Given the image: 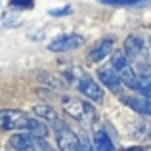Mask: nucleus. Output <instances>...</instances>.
<instances>
[{"label":"nucleus","instance_id":"obj_16","mask_svg":"<svg viewBox=\"0 0 151 151\" xmlns=\"http://www.w3.org/2000/svg\"><path fill=\"white\" fill-rule=\"evenodd\" d=\"M2 25L4 27H17V25H21L19 14H15V12H8V14H4L2 15Z\"/></svg>","mask_w":151,"mask_h":151},{"label":"nucleus","instance_id":"obj_8","mask_svg":"<svg viewBox=\"0 0 151 151\" xmlns=\"http://www.w3.org/2000/svg\"><path fill=\"white\" fill-rule=\"evenodd\" d=\"M77 88L82 96H86L90 101H96V103H101L103 101V88L98 84L94 78L90 77H81L77 82Z\"/></svg>","mask_w":151,"mask_h":151},{"label":"nucleus","instance_id":"obj_5","mask_svg":"<svg viewBox=\"0 0 151 151\" xmlns=\"http://www.w3.org/2000/svg\"><path fill=\"white\" fill-rule=\"evenodd\" d=\"M52 130L55 134V142H58L59 151H78V145H81V140L78 136L61 121L59 117H55L54 121H50Z\"/></svg>","mask_w":151,"mask_h":151},{"label":"nucleus","instance_id":"obj_6","mask_svg":"<svg viewBox=\"0 0 151 151\" xmlns=\"http://www.w3.org/2000/svg\"><path fill=\"white\" fill-rule=\"evenodd\" d=\"M111 67L115 69V73L121 77L122 84H126L128 88H134V82H136L138 73L134 71V65L130 63V59L126 58L124 50H115L113 58H111Z\"/></svg>","mask_w":151,"mask_h":151},{"label":"nucleus","instance_id":"obj_4","mask_svg":"<svg viewBox=\"0 0 151 151\" xmlns=\"http://www.w3.org/2000/svg\"><path fill=\"white\" fill-rule=\"evenodd\" d=\"M10 145L15 151H55L44 136H37L33 132H19L10 138Z\"/></svg>","mask_w":151,"mask_h":151},{"label":"nucleus","instance_id":"obj_7","mask_svg":"<svg viewBox=\"0 0 151 151\" xmlns=\"http://www.w3.org/2000/svg\"><path fill=\"white\" fill-rule=\"evenodd\" d=\"M84 37H81V35H59L58 38H54V40L48 44V50L52 52H71L75 48H81L82 44H84Z\"/></svg>","mask_w":151,"mask_h":151},{"label":"nucleus","instance_id":"obj_21","mask_svg":"<svg viewBox=\"0 0 151 151\" xmlns=\"http://www.w3.org/2000/svg\"><path fill=\"white\" fill-rule=\"evenodd\" d=\"M149 48H151V37H149Z\"/></svg>","mask_w":151,"mask_h":151},{"label":"nucleus","instance_id":"obj_9","mask_svg":"<svg viewBox=\"0 0 151 151\" xmlns=\"http://www.w3.org/2000/svg\"><path fill=\"white\" fill-rule=\"evenodd\" d=\"M98 78L101 81V84L105 88H109L113 94H121L122 92V81L117 73H115L113 67H101L98 71Z\"/></svg>","mask_w":151,"mask_h":151},{"label":"nucleus","instance_id":"obj_19","mask_svg":"<svg viewBox=\"0 0 151 151\" xmlns=\"http://www.w3.org/2000/svg\"><path fill=\"white\" fill-rule=\"evenodd\" d=\"M71 14V8L65 6V8H59V10H50V15H54V17H59V15H67Z\"/></svg>","mask_w":151,"mask_h":151},{"label":"nucleus","instance_id":"obj_18","mask_svg":"<svg viewBox=\"0 0 151 151\" xmlns=\"http://www.w3.org/2000/svg\"><path fill=\"white\" fill-rule=\"evenodd\" d=\"M78 140H81V145H78V151H96L94 149V145L90 144V140L84 136V134H81L78 136Z\"/></svg>","mask_w":151,"mask_h":151},{"label":"nucleus","instance_id":"obj_1","mask_svg":"<svg viewBox=\"0 0 151 151\" xmlns=\"http://www.w3.org/2000/svg\"><path fill=\"white\" fill-rule=\"evenodd\" d=\"M0 128L2 130H27V132H33L37 136H46L48 134V126L44 122L29 117L27 113L17 111V109L0 111Z\"/></svg>","mask_w":151,"mask_h":151},{"label":"nucleus","instance_id":"obj_17","mask_svg":"<svg viewBox=\"0 0 151 151\" xmlns=\"http://www.w3.org/2000/svg\"><path fill=\"white\" fill-rule=\"evenodd\" d=\"M12 8H19V10H29L35 6V0H10Z\"/></svg>","mask_w":151,"mask_h":151},{"label":"nucleus","instance_id":"obj_13","mask_svg":"<svg viewBox=\"0 0 151 151\" xmlns=\"http://www.w3.org/2000/svg\"><path fill=\"white\" fill-rule=\"evenodd\" d=\"M132 90H138L140 94L151 98V75L149 73H140L136 77V82H134V88Z\"/></svg>","mask_w":151,"mask_h":151},{"label":"nucleus","instance_id":"obj_11","mask_svg":"<svg viewBox=\"0 0 151 151\" xmlns=\"http://www.w3.org/2000/svg\"><path fill=\"white\" fill-rule=\"evenodd\" d=\"M111 52H113V38H103V40H100L96 46H94V50L90 52V61H94V63L101 61V59H105Z\"/></svg>","mask_w":151,"mask_h":151},{"label":"nucleus","instance_id":"obj_14","mask_svg":"<svg viewBox=\"0 0 151 151\" xmlns=\"http://www.w3.org/2000/svg\"><path fill=\"white\" fill-rule=\"evenodd\" d=\"M103 6H144L151 0H98Z\"/></svg>","mask_w":151,"mask_h":151},{"label":"nucleus","instance_id":"obj_3","mask_svg":"<svg viewBox=\"0 0 151 151\" xmlns=\"http://www.w3.org/2000/svg\"><path fill=\"white\" fill-rule=\"evenodd\" d=\"M124 54L130 59V63L134 67H138L142 73H147L149 71V54H147V46H145L142 37L130 35L124 40Z\"/></svg>","mask_w":151,"mask_h":151},{"label":"nucleus","instance_id":"obj_20","mask_svg":"<svg viewBox=\"0 0 151 151\" xmlns=\"http://www.w3.org/2000/svg\"><path fill=\"white\" fill-rule=\"evenodd\" d=\"M122 151H145V149L140 147V145H132V147H124Z\"/></svg>","mask_w":151,"mask_h":151},{"label":"nucleus","instance_id":"obj_12","mask_svg":"<svg viewBox=\"0 0 151 151\" xmlns=\"http://www.w3.org/2000/svg\"><path fill=\"white\" fill-rule=\"evenodd\" d=\"M94 147H96V151H117L105 130H96V134H94Z\"/></svg>","mask_w":151,"mask_h":151},{"label":"nucleus","instance_id":"obj_15","mask_svg":"<svg viewBox=\"0 0 151 151\" xmlns=\"http://www.w3.org/2000/svg\"><path fill=\"white\" fill-rule=\"evenodd\" d=\"M33 113L37 115V117L40 119H46V121H54L58 115H55V111L52 109L50 105H35L33 107Z\"/></svg>","mask_w":151,"mask_h":151},{"label":"nucleus","instance_id":"obj_10","mask_svg":"<svg viewBox=\"0 0 151 151\" xmlns=\"http://www.w3.org/2000/svg\"><path fill=\"white\" fill-rule=\"evenodd\" d=\"M121 101L124 103L126 107H130L132 111H136V113L151 117V98L144 96V94H142V96H122Z\"/></svg>","mask_w":151,"mask_h":151},{"label":"nucleus","instance_id":"obj_2","mask_svg":"<svg viewBox=\"0 0 151 151\" xmlns=\"http://www.w3.org/2000/svg\"><path fill=\"white\" fill-rule=\"evenodd\" d=\"M61 105H63V111L71 119L81 122V124L90 126V124L96 122V109H94L92 103H88L84 100H78V98H63Z\"/></svg>","mask_w":151,"mask_h":151}]
</instances>
